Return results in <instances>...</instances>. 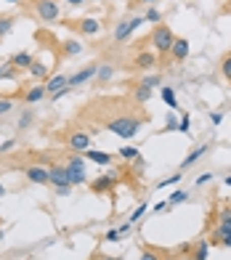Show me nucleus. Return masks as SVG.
I'll return each instance as SVG.
<instances>
[{
  "instance_id": "nucleus-4",
  "label": "nucleus",
  "mask_w": 231,
  "mask_h": 260,
  "mask_svg": "<svg viewBox=\"0 0 231 260\" xmlns=\"http://www.w3.org/2000/svg\"><path fill=\"white\" fill-rule=\"evenodd\" d=\"M67 173H69V183L72 186H83L85 183V162H83V157H72L67 162Z\"/></svg>"
},
{
  "instance_id": "nucleus-51",
  "label": "nucleus",
  "mask_w": 231,
  "mask_h": 260,
  "mask_svg": "<svg viewBox=\"0 0 231 260\" xmlns=\"http://www.w3.org/2000/svg\"><path fill=\"white\" fill-rule=\"evenodd\" d=\"M226 186H231V175H226Z\"/></svg>"
},
{
  "instance_id": "nucleus-9",
  "label": "nucleus",
  "mask_w": 231,
  "mask_h": 260,
  "mask_svg": "<svg viewBox=\"0 0 231 260\" xmlns=\"http://www.w3.org/2000/svg\"><path fill=\"white\" fill-rule=\"evenodd\" d=\"M96 72H98V64H90V67H85V69H80L77 75H72V77H69V88H77V85H83V82H88L90 77H96Z\"/></svg>"
},
{
  "instance_id": "nucleus-35",
  "label": "nucleus",
  "mask_w": 231,
  "mask_h": 260,
  "mask_svg": "<svg viewBox=\"0 0 231 260\" xmlns=\"http://www.w3.org/2000/svg\"><path fill=\"white\" fill-rule=\"evenodd\" d=\"M189 127H191V120H189V114H183L178 122V133H189Z\"/></svg>"
},
{
  "instance_id": "nucleus-52",
  "label": "nucleus",
  "mask_w": 231,
  "mask_h": 260,
  "mask_svg": "<svg viewBox=\"0 0 231 260\" xmlns=\"http://www.w3.org/2000/svg\"><path fill=\"white\" fill-rule=\"evenodd\" d=\"M6 3H21V0H6Z\"/></svg>"
},
{
  "instance_id": "nucleus-37",
  "label": "nucleus",
  "mask_w": 231,
  "mask_h": 260,
  "mask_svg": "<svg viewBox=\"0 0 231 260\" xmlns=\"http://www.w3.org/2000/svg\"><path fill=\"white\" fill-rule=\"evenodd\" d=\"M144 85H146V88L159 85V75H149V77H144Z\"/></svg>"
},
{
  "instance_id": "nucleus-10",
  "label": "nucleus",
  "mask_w": 231,
  "mask_h": 260,
  "mask_svg": "<svg viewBox=\"0 0 231 260\" xmlns=\"http://www.w3.org/2000/svg\"><path fill=\"white\" fill-rule=\"evenodd\" d=\"M45 96H48V90H45V82H35V85L29 88V90H24V104H38V101H43Z\"/></svg>"
},
{
  "instance_id": "nucleus-46",
  "label": "nucleus",
  "mask_w": 231,
  "mask_h": 260,
  "mask_svg": "<svg viewBox=\"0 0 231 260\" xmlns=\"http://www.w3.org/2000/svg\"><path fill=\"white\" fill-rule=\"evenodd\" d=\"M67 3H69V6H85L88 0H67Z\"/></svg>"
},
{
  "instance_id": "nucleus-32",
  "label": "nucleus",
  "mask_w": 231,
  "mask_h": 260,
  "mask_svg": "<svg viewBox=\"0 0 231 260\" xmlns=\"http://www.w3.org/2000/svg\"><path fill=\"white\" fill-rule=\"evenodd\" d=\"M120 239H122L120 229H109L107 234H104V242H120Z\"/></svg>"
},
{
  "instance_id": "nucleus-8",
  "label": "nucleus",
  "mask_w": 231,
  "mask_h": 260,
  "mask_svg": "<svg viewBox=\"0 0 231 260\" xmlns=\"http://www.w3.org/2000/svg\"><path fill=\"white\" fill-rule=\"evenodd\" d=\"M67 144H69V149H72V151H88L90 149V136L83 133V130H72L69 138H67Z\"/></svg>"
},
{
  "instance_id": "nucleus-50",
  "label": "nucleus",
  "mask_w": 231,
  "mask_h": 260,
  "mask_svg": "<svg viewBox=\"0 0 231 260\" xmlns=\"http://www.w3.org/2000/svg\"><path fill=\"white\" fill-rule=\"evenodd\" d=\"M138 3H157V0H138Z\"/></svg>"
},
{
  "instance_id": "nucleus-6",
  "label": "nucleus",
  "mask_w": 231,
  "mask_h": 260,
  "mask_svg": "<svg viewBox=\"0 0 231 260\" xmlns=\"http://www.w3.org/2000/svg\"><path fill=\"white\" fill-rule=\"evenodd\" d=\"M24 173H27V181H29V183H38V186L51 183V170L43 168V165H29Z\"/></svg>"
},
{
  "instance_id": "nucleus-11",
  "label": "nucleus",
  "mask_w": 231,
  "mask_h": 260,
  "mask_svg": "<svg viewBox=\"0 0 231 260\" xmlns=\"http://www.w3.org/2000/svg\"><path fill=\"white\" fill-rule=\"evenodd\" d=\"M51 170V183L59 188V186H72L69 183V173H67V165H56V168H48Z\"/></svg>"
},
{
  "instance_id": "nucleus-21",
  "label": "nucleus",
  "mask_w": 231,
  "mask_h": 260,
  "mask_svg": "<svg viewBox=\"0 0 231 260\" xmlns=\"http://www.w3.org/2000/svg\"><path fill=\"white\" fill-rule=\"evenodd\" d=\"M159 93H162V101H165V104L170 106V109H178V99H176V90H173V88H162Z\"/></svg>"
},
{
  "instance_id": "nucleus-30",
  "label": "nucleus",
  "mask_w": 231,
  "mask_h": 260,
  "mask_svg": "<svg viewBox=\"0 0 231 260\" xmlns=\"http://www.w3.org/2000/svg\"><path fill=\"white\" fill-rule=\"evenodd\" d=\"M120 157H122V159H136V157H138V149H136V146H122V149H120Z\"/></svg>"
},
{
  "instance_id": "nucleus-1",
  "label": "nucleus",
  "mask_w": 231,
  "mask_h": 260,
  "mask_svg": "<svg viewBox=\"0 0 231 260\" xmlns=\"http://www.w3.org/2000/svg\"><path fill=\"white\" fill-rule=\"evenodd\" d=\"M141 125H144V120H138V117H114V120L107 122V130H112L120 138H133L141 130Z\"/></svg>"
},
{
  "instance_id": "nucleus-33",
  "label": "nucleus",
  "mask_w": 231,
  "mask_h": 260,
  "mask_svg": "<svg viewBox=\"0 0 231 260\" xmlns=\"http://www.w3.org/2000/svg\"><path fill=\"white\" fill-rule=\"evenodd\" d=\"M141 260H162V257H159V252H157V250H152V247H146V250L141 252Z\"/></svg>"
},
{
  "instance_id": "nucleus-5",
  "label": "nucleus",
  "mask_w": 231,
  "mask_h": 260,
  "mask_svg": "<svg viewBox=\"0 0 231 260\" xmlns=\"http://www.w3.org/2000/svg\"><path fill=\"white\" fill-rule=\"evenodd\" d=\"M144 21H146L144 16H136V19H128V21H120L117 29H114V40H117V43H125L138 27L144 24Z\"/></svg>"
},
{
  "instance_id": "nucleus-43",
  "label": "nucleus",
  "mask_w": 231,
  "mask_h": 260,
  "mask_svg": "<svg viewBox=\"0 0 231 260\" xmlns=\"http://www.w3.org/2000/svg\"><path fill=\"white\" fill-rule=\"evenodd\" d=\"M69 191H72V186H59V188H56V194H59V197H67Z\"/></svg>"
},
{
  "instance_id": "nucleus-26",
  "label": "nucleus",
  "mask_w": 231,
  "mask_h": 260,
  "mask_svg": "<svg viewBox=\"0 0 231 260\" xmlns=\"http://www.w3.org/2000/svg\"><path fill=\"white\" fill-rule=\"evenodd\" d=\"M149 24H159V21H162V14H159L157 8H146V16H144Z\"/></svg>"
},
{
  "instance_id": "nucleus-3",
  "label": "nucleus",
  "mask_w": 231,
  "mask_h": 260,
  "mask_svg": "<svg viewBox=\"0 0 231 260\" xmlns=\"http://www.w3.org/2000/svg\"><path fill=\"white\" fill-rule=\"evenodd\" d=\"M35 14L40 16V21H59L61 6L56 0H35Z\"/></svg>"
},
{
  "instance_id": "nucleus-14",
  "label": "nucleus",
  "mask_w": 231,
  "mask_h": 260,
  "mask_svg": "<svg viewBox=\"0 0 231 260\" xmlns=\"http://www.w3.org/2000/svg\"><path fill=\"white\" fill-rule=\"evenodd\" d=\"M133 67H136V69H152V67H157V56L149 53V51H141V53L136 56Z\"/></svg>"
},
{
  "instance_id": "nucleus-19",
  "label": "nucleus",
  "mask_w": 231,
  "mask_h": 260,
  "mask_svg": "<svg viewBox=\"0 0 231 260\" xmlns=\"http://www.w3.org/2000/svg\"><path fill=\"white\" fill-rule=\"evenodd\" d=\"M32 61H35V58H32V53H27V51H21V53H16L14 58H11V64H14L16 69H29Z\"/></svg>"
},
{
  "instance_id": "nucleus-41",
  "label": "nucleus",
  "mask_w": 231,
  "mask_h": 260,
  "mask_svg": "<svg viewBox=\"0 0 231 260\" xmlns=\"http://www.w3.org/2000/svg\"><path fill=\"white\" fill-rule=\"evenodd\" d=\"M11 67H14V64H11V61H8V64H3V67H0V80H3V77H8V75H11Z\"/></svg>"
},
{
  "instance_id": "nucleus-47",
  "label": "nucleus",
  "mask_w": 231,
  "mask_h": 260,
  "mask_svg": "<svg viewBox=\"0 0 231 260\" xmlns=\"http://www.w3.org/2000/svg\"><path fill=\"white\" fill-rule=\"evenodd\" d=\"M221 244H226V247H231V236H226V239H223Z\"/></svg>"
},
{
  "instance_id": "nucleus-34",
  "label": "nucleus",
  "mask_w": 231,
  "mask_h": 260,
  "mask_svg": "<svg viewBox=\"0 0 231 260\" xmlns=\"http://www.w3.org/2000/svg\"><path fill=\"white\" fill-rule=\"evenodd\" d=\"M11 109H14V101H11V99H0V117L8 114Z\"/></svg>"
},
{
  "instance_id": "nucleus-48",
  "label": "nucleus",
  "mask_w": 231,
  "mask_h": 260,
  "mask_svg": "<svg viewBox=\"0 0 231 260\" xmlns=\"http://www.w3.org/2000/svg\"><path fill=\"white\" fill-rule=\"evenodd\" d=\"M0 197H6V186L3 183H0Z\"/></svg>"
},
{
  "instance_id": "nucleus-18",
  "label": "nucleus",
  "mask_w": 231,
  "mask_h": 260,
  "mask_svg": "<svg viewBox=\"0 0 231 260\" xmlns=\"http://www.w3.org/2000/svg\"><path fill=\"white\" fill-rule=\"evenodd\" d=\"M112 181H114V173H109V175H101V178H96L93 183H90V188H93V194L109 191V188H112Z\"/></svg>"
},
{
  "instance_id": "nucleus-54",
  "label": "nucleus",
  "mask_w": 231,
  "mask_h": 260,
  "mask_svg": "<svg viewBox=\"0 0 231 260\" xmlns=\"http://www.w3.org/2000/svg\"><path fill=\"white\" fill-rule=\"evenodd\" d=\"M162 260H176V257H162Z\"/></svg>"
},
{
  "instance_id": "nucleus-42",
  "label": "nucleus",
  "mask_w": 231,
  "mask_h": 260,
  "mask_svg": "<svg viewBox=\"0 0 231 260\" xmlns=\"http://www.w3.org/2000/svg\"><path fill=\"white\" fill-rule=\"evenodd\" d=\"M130 229H133V223H130V220H128V223H122V226H120V234H122V236H128Z\"/></svg>"
},
{
  "instance_id": "nucleus-24",
  "label": "nucleus",
  "mask_w": 231,
  "mask_h": 260,
  "mask_svg": "<svg viewBox=\"0 0 231 260\" xmlns=\"http://www.w3.org/2000/svg\"><path fill=\"white\" fill-rule=\"evenodd\" d=\"M114 75V69H112V64H98V72H96V77L101 80V82H107L109 77Z\"/></svg>"
},
{
  "instance_id": "nucleus-53",
  "label": "nucleus",
  "mask_w": 231,
  "mask_h": 260,
  "mask_svg": "<svg viewBox=\"0 0 231 260\" xmlns=\"http://www.w3.org/2000/svg\"><path fill=\"white\" fill-rule=\"evenodd\" d=\"M3 236H6V234H3V229H0V242H3Z\"/></svg>"
},
{
  "instance_id": "nucleus-17",
  "label": "nucleus",
  "mask_w": 231,
  "mask_h": 260,
  "mask_svg": "<svg viewBox=\"0 0 231 260\" xmlns=\"http://www.w3.org/2000/svg\"><path fill=\"white\" fill-rule=\"evenodd\" d=\"M77 29L83 32V35H98L101 21L98 19H83V21H77Z\"/></svg>"
},
{
  "instance_id": "nucleus-20",
  "label": "nucleus",
  "mask_w": 231,
  "mask_h": 260,
  "mask_svg": "<svg viewBox=\"0 0 231 260\" xmlns=\"http://www.w3.org/2000/svg\"><path fill=\"white\" fill-rule=\"evenodd\" d=\"M207 255H210V242L200 239L197 247H194V252H191V260H207Z\"/></svg>"
},
{
  "instance_id": "nucleus-15",
  "label": "nucleus",
  "mask_w": 231,
  "mask_h": 260,
  "mask_svg": "<svg viewBox=\"0 0 231 260\" xmlns=\"http://www.w3.org/2000/svg\"><path fill=\"white\" fill-rule=\"evenodd\" d=\"M83 154L90 159V162H96V165H101V168H107V165H112V154H107V151H96V149H88V151H83Z\"/></svg>"
},
{
  "instance_id": "nucleus-28",
  "label": "nucleus",
  "mask_w": 231,
  "mask_h": 260,
  "mask_svg": "<svg viewBox=\"0 0 231 260\" xmlns=\"http://www.w3.org/2000/svg\"><path fill=\"white\" fill-rule=\"evenodd\" d=\"M186 199H189V191H173L168 202L170 205H181V202H186Z\"/></svg>"
},
{
  "instance_id": "nucleus-22",
  "label": "nucleus",
  "mask_w": 231,
  "mask_h": 260,
  "mask_svg": "<svg viewBox=\"0 0 231 260\" xmlns=\"http://www.w3.org/2000/svg\"><path fill=\"white\" fill-rule=\"evenodd\" d=\"M64 45V53L67 56H77V53H83V45H80L77 40H67V43H61Z\"/></svg>"
},
{
  "instance_id": "nucleus-45",
  "label": "nucleus",
  "mask_w": 231,
  "mask_h": 260,
  "mask_svg": "<svg viewBox=\"0 0 231 260\" xmlns=\"http://www.w3.org/2000/svg\"><path fill=\"white\" fill-rule=\"evenodd\" d=\"M168 207H173L170 202H159V205H154V212H162V210H168Z\"/></svg>"
},
{
  "instance_id": "nucleus-27",
  "label": "nucleus",
  "mask_w": 231,
  "mask_h": 260,
  "mask_svg": "<svg viewBox=\"0 0 231 260\" xmlns=\"http://www.w3.org/2000/svg\"><path fill=\"white\" fill-rule=\"evenodd\" d=\"M181 178H183V173H173L170 178H165V181H159V183H157V188H168V186H176V183H178Z\"/></svg>"
},
{
  "instance_id": "nucleus-49",
  "label": "nucleus",
  "mask_w": 231,
  "mask_h": 260,
  "mask_svg": "<svg viewBox=\"0 0 231 260\" xmlns=\"http://www.w3.org/2000/svg\"><path fill=\"white\" fill-rule=\"evenodd\" d=\"M104 260H125V257H107V255H104Z\"/></svg>"
},
{
  "instance_id": "nucleus-38",
  "label": "nucleus",
  "mask_w": 231,
  "mask_h": 260,
  "mask_svg": "<svg viewBox=\"0 0 231 260\" xmlns=\"http://www.w3.org/2000/svg\"><path fill=\"white\" fill-rule=\"evenodd\" d=\"M178 122H181V120H176V117L170 114L168 120H165V130H178Z\"/></svg>"
},
{
  "instance_id": "nucleus-29",
  "label": "nucleus",
  "mask_w": 231,
  "mask_h": 260,
  "mask_svg": "<svg viewBox=\"0 0 231 260\" xmlns=\"http://www.w3.org/2000/svg\"><path fill=\"white\" fill-rule=\"evenodd\" d=\"M146 207H149V205H146V202H141V205H138V207L133 210V215H130L128 220H130V223H136V220H141V218L146 215Z\"/></svg>"
},
{
  "instance_id": "nucleus-13",
  "label": "nucleus",
  "mask_w": 231,
  "mask_h": 260,
  "mask_svg": "<svg viewBox=\"0 0 231 260\" xmlns=\"http://www.w3.org/2000/svg\"><path fill=\"white\" fill-rule=\"evenodd\" d=\"M170 56L176 58V61H183V58H189V40L176 38V43H173V48H170Z\"/></svg>"
},
{
  "instance_id": "nucleus-12",
  "label": "nucleus",
  "mask_w": 231,
  "mask_h": 260,
  "mask_svg": "<svg viewBox=\"0 0 231 260\" xmlns=\"http://www.w3.org/2000/svg\"><path fill=\"white\" fill-rule=\"evenodd\" d=\"M207 151H210V144H202V146H197V149L191 151V154L183 157V162H181V170H186V168H191V165H197V162L207 154Z\"/></svg>"
},
{
  "instance_id": "nucleus-31",
  "label": "nucleus",
  "mask_w": 231,
  "mask_h": 260,
  "mask_svg": "<svg viewBox=\"0 0 231 260\" xmlns=\"http://www.w3.org/2000/svg\"><path fill=\"white\" fill-rule=\"evenodd\" d=\"M221 72H223V77L231 82V53H228V56H223V61H221Z\"/></svg>"
},
{
  "instance_id": "nucleus-36",
  "label": "nucleus",
  "mask_w": 231,
  "mask_h": 260,
  "mask_svg": "<svg viewBox=\"0 0 231 260\" xmlns=\"http://www.w3.org/2000/svg\"><path fill=\"white\" fill-rule=\"evenodd\" d=\"M29 122H32V112H24V114H21V120H19V130H27Z\"/></svg>"
},
{
  "instance_id": "nucleus-7",
  "label": "nucleus",
  "mask_w": 231,
  "mask_h": 260,
  "mask_svg": "<svg viewBox=\"0 0 231 260\" xmlns=\"http://www.w3.org/2000/svg\"><path fill=\"white\" fill-rule=\"evenodd\" d=\"M226 236H231V207H223L218 215V229H215V239L223 242Z\"/></svg>"
},
{
  "instance_id": "nucleus-2",
  "label": "nucleus",
  "mask_w": 231,
  "mask_h": 260,
  "mask_svg": "<svg viewBox=\"0 0 231 260\" xmlns=\"http://www.w3.org/2000/svg\"><path fill=\"white\" fill-rule=\"evenodd\" d=\"M173 43H176V35H173V29H170L168 24H157L154 32H152V45H154V51L162 53V56H168L170 48H173Z\"/></svg>"
},
{
  "instance_id": "nucleus-25",
  "label": "nucleus",
  "mask_w": 231,
  "mask_h": 260,
  "mask_svg": "<svg viewBox=\"0 0 231 260\" xmlns=\"http://www.w3.org/2000/svg\"><path fill=\"white\" fill-rule=\"evenodd\" d=\"M14 29V16H0V38Z\"/></svg>"
},
{
  "instance_id": "nucleus-23",
  "label": "nucleus",
  "mask_w": 231,
  "mask_h": 260,
  "mask_svg": "<svg viewBox=\"0 0 231 260\" xmlns=\"http://www.w3.org/2000/svg\"><path fill=\"white\" fill-rule=\"evenodd\" d=\"M149 99H152V88H146L144 82H141V85L136 88V101L144 104V101H149Z\"/></svg>"
},
{
  "instance_id": "nucleus-16",
  "label": "nucleus",
  "mask_w": 231,
  "mask_h": 260,
  "mask_svg": "<svg viewBox=\"0 0 231 260\" xmlns=\"http://www.w3.org/2000/svg\"><path fill=\"white\" fill-rule=\"evenodd\" d=\"M27 72H29V77L35 82H45V77H48V67H45L43 61H32V67L27 69Z\"/></svg>"
},
{
  "instance_id": "nucleus-40",
  "label": "nucleus",
  "mask_w": 231,
  "mask_h": 260,
  "mask_svg": "<svg viewBox=\"0 0 231 260\" xmlns=\"http://www.w3.org/2000/svg\"><path fill=\"white\" fill-rule=\"evenodd\" d=\"M213 181V173H205V175H200L197 178V186H205V183H210Z\"/></svg>"
},
{
  "instance_id": "nucleus-39",
  "label": "nucleus",
  "mask_w": 231,
  "mask_h": 260,
  "mask_svg": "<svg viewBox=\"0 0 231 260\" xmlns=\"http://www.w3.org/2000/svg\"><path fill=\"white\" fill-rule=\"evenodd\" d=\"M16 146V141H3V144H0V154H6V151H11Z\"/></svg>"
},
{
  "instance_id": "nucleus-44",
  "label": "nucleus",
  "mask_w": 231,
  "mask_h": 260,
  "mask_svg": "<svg viewBox=\"0 0 231 260\" xmlns=\"http://www.w3.org/2000/svg\"><path fill=\"white\" fill-rule=\"evenodd\" d=\"M210 120H213V125H221V122H223V114L215 112V114H210Z\"/></svg>"
}]
</instances>
